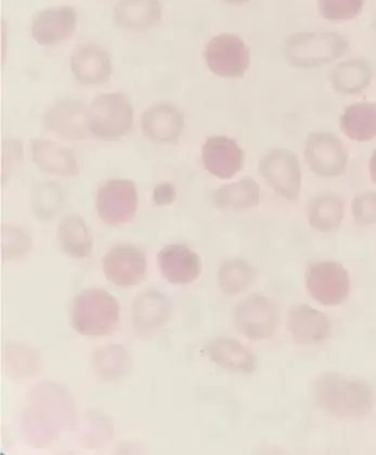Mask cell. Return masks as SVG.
<instances>
[{"label": "cell", "mask_w": 376, "mask_h": 455, "mask_svg": "<svg viewBox=\"0 0 376 455\" xmlns=\"http://www.w3.org/2000/svg\"><path fill=\"white\" fill-rule=\"evenodd\" d=\"M288 328L292 338L300 344H316L329 338L328 316L308 305L294 307L289 313Z\"/></svg>", "instance_id": "cell-18"}, {"label": "cell", "mask_w": 376, "mask_h": 455, "mask_svg": "<svg viewBox=\"0 0 376 455\" xmlns=\"http://www.w3.org/2000/svg\"><path fill=\"white\" fill-rule=\"evenodd\" d=\"M171 313L170 299L161 291L149 290L138 296L132 305V325L138 332H151L161 328L170 319Z\"/></svg>", "instance_id": "cell-19"}, {"label": "cell", "mask_w": 376, "mask_h": 455, "mask_svg": "<svg viewBox=\"0 0 376 455\" xmlns=\"http://www.w3.org/2000/svg\"><path fill=\"white\" fill-rule=\"evenodd\" d=\"M31 350L26 348H12L7 353V365L12 368V372H19L20 363H26L33 370L36 364V357H34Z\"/></svg>", "instance_id": "cell-35"}, {"label": "cell", "mask_w": 376, "mask_h": 455, "mask_svg": "<svg viewBox=\"0 0 376 455\" xmlns=\"http://www.w3.org/2000/svg\"><path fill=\"white\" fill-rule=\"evenodd\" d=\"M141 127L149 140L161 143L178 141L185 130L184 114L175 106L157 103L141 116Z\"/></svg>", "instance_id": "cell-15"}, {"label": "cell", "mask_w": 376, "mask_h": 455, "mask_svg": "<svg viewBox=\"0 0 376 455\" xmlns=\"http://www.w3.org/2000/svg\"><path fill=\"white\" fill-rule=\"evenodd\" d=\"M157 264L164 278L176 285H187L199 278L201 257L184 244L163 247L157 255Z\"/></svg>", "instance_id": "cell-14"}, {"label": "cell", "mask_w": 376, "mask_h": 455, "mask_svg": "<svg viewBox=\"0 0 376 455\" xmlns=\"http://www.w3.org/2000/svg\"><path fill=\"white\" fill-rule=\"evenodd\" d=\"M305 160L311 172L321 177L343 174L348 155L343 142L330 132H314L306 140Z\"/></svg>", "instance_id": "cell-10"}, {"label": "cell", "mask_w": 376, "mask_h": 455, "mask_svg": "<svg viewBox=\"0 0 376 455\" xmlns=\"http://www.w3.org/2000/svg\"><path fill=\"white\" fill-rule=\"evenodd\" d=\"M77 16L76 9L61 6L43 10L33 20L32 36L41 46H53L73 36Z\"/></svg>", "instance_id": "cell-13"}, {"label": "cell", "mask_w": 376, "mask_h": 455, "mask_svg": "<svg viewBox=\"0 0 376 455\" xmlns=\"http://www.w3.org/2000/svg\"><path fill=\"white\" fill-rule=\"evenodd\" d=\"M260 189L253 178L244 180L219 188L214 195V204L220 210L242 211L259 205Z\"/></svg>", "instance_id": "cell-24"}, {"label": "cell", "mask_w": 376, "mask_h": 455, "mask_svg": "<svg viewBox=\"0 0 376 455\" xmlns=\"http://www.w3.org/2000/svg\"><path fill=\"white\" fill-rule=\"evenodd\" d=\"M372 71L364 60H349L340 63L331 76L336 91L345 95L364 92L370 85Z\"/></svg>", "instance_id": "cell-28"}, {"label": "cell", "mask_w": 376, "mask_h": 455, "mask_svg": "<svg viewBox=\"0 0 376 455\" xmlns=\"http://www.w3.org/2000/svg\"><path fill=\"white\" fill-rule=\"evenodd\" d=\"M92 363L99 378L117 382L130 372L132 355L122 345H108L93 354Z\"/></svg>", "instance_id": "cell-27"}, {"label": "cell", "mask_w": 376, "mask_h": 455, "mask_svg": "<svg viewBox=\"0 0 376 455\" xmlns=\"http://www.w3.org/2000/svg\"><path fill=\"white\" fill-rule=\"evenodd\" d=\"M132 124L133 108L123 93H102L93 99L89 108V131L101 140H120L131 132Z\"/></svg>", "instance_id": "cell-4"}, {"label": "cell", "mask_w": 376, "mask_h": 455, "mask_svg": "<svg viewBox=\"0 0 376 455\" xmlns=\"http://www.w3.org/2000/svg\"><path fill=\"white\" fill-rule=\"evenodd\" d=\"M260 172L267 184L289 201L299 199L301 170L298 156L288 149L272 150L260 163Z\"/></svg>", "instance_id": "cell-9"}, {"label": "cell", "mask_w": 376, "mask_h": 455, "mask_svg": "<svg viewBox=\"0 0 376 455\" xmlns=\"http://www.w3.org/2000/svg\"><path fill=\"white\" fill-rule=\"evenodd\" d=\"M102 269L106 278L120 288L140 284L147 275V256L130 244L112 247L103 257Z\"/></svg>", "instance_id": "cell-11"}, {"label": "cell", "mask_w": 376, "mask_h": 455, "mask_svg": "<svg viewBox=\"0 0 376 455\" xmlns=\"http://www.w3.org/2000/svg\"><path fill=\"white\" fill-rule=\"evenodd\" d=\"M32 156L36 164L48 174L61 177L78 175L79 168L76 155L67 147L51 140H34Z\"/></svg>", "instance_id": "cell-20"}, {"label": "cell", "mask_w": 376, "mask_h": 455, "mask_svg": "<svg viewBox=\"0 0 376 455\" xmlns=\"http://www.w3.org/2000/svg\"><path fill=\"white\" fill-rule=\"evenodd\" d=\"M64 253L72 259H86L92 251V236L82 217L71 215L62 220L58 229Z\"/></svg>", "instance_id": "cell-25"}, {"label": "cell", "mask_w": 376, "mask_h": 455, "mask_svg": "<svg viewBox=\"0 0 376 455\" xmlns=\"http://www.w3.org/2000/svg\"><path fill=\"white\" fill-rule=\"evenodd\" d=\"M280 321V310L274 300L261 295H251L235 309L237 331L252 340L270 339Z\"/></svg>", "instance_id": "cell-7"}, {"label": "cell", "mask_w": 376, "mask_h": 455, "mask_svg": "<svg viewBox=\"0 0 376 455\" xmlns=\"http://www.w3.org/2000/svg\"><path fill=\"white\" fill-rule=\"evenodd\" d=\"M306 285L314 299L325 306L344 303L350 291L348 270L331 260L310 265L306 272Z\"/></svg>", "instance_id": "cell-8"}, {"label": "cell", "mask_w": 376, "mask_h": 455, "mask_svg": "<svg viewBox=\"0 0 376 455\" xmlns=\"http://www.w3.org/2000/svg\"><path fill=\"white\" fill-rule=\"evenodd\" d=\"M177 191L174 185L171 182H162L153 190V201L157 206H166L172 204L176 200Z\"/></svg>", "instance_id": "cell-36"}, {"label": "cell", "mask_w": 376, "mask_h": 455, "mask_svg": "<svg viewBox=\"0 0 376 455\" xmlns=\"http://www.w3.org/2000/svg\"><path fill=\"white\" fill-rule=\"evenodd\" d=\"M209 357L220 367L237 373H252L256 369L253 351L239 340L220 338L212 340L206 347Z\"/></svg>", "instance_id": "cell-22"}, {"label": "cell", "mask_w": 376, "mask_h": 455, "mask_svg": "<svg viewBox=\"0 0 376 455\" xmlns=\"http://www.w3.org/2000/svg\"><path fill=\"white\" fill-rule=\"evenodd\" d=\"M345 205L340 197L330 193L320 195L308 206V221L316 231L333 232L338 230L344 220Z\"/></svg>", "instance_id": "cell-26"}, {"label": "cell", "mask_w": 376, "mask_h": 455, "mask_svg": "<svg viewBox=\"0 0 376 455\" xmlns=\"http://www.w3.org/2000/svg\"><path fill=\"white\" fill-rule=\"evenodd\" d=\"M348 48V41L338 33H299L286 43V58L293 67L313 68L338 60Z\"/></svg>", "instance_id": "cell-3"}, {"label": "cell", "mask_w": 376, "mask_h": 455, "mask_svg": "<svg viewBox=\"0 0 376 455\" xmlns=\"http://www.w3.org/2000/svg\"><path fill=\"white\" fill-rule=\"evenodd\" d=\"M74 76L85 85H100L112 76L111 58L105 49L86 44L76 49L71 60Z\"/></svg>", "instance_id": "cell-17"}, {"label": "cell", "mask_w": 376, "mask_h": 455, "mask_svg": "<svg viewBox=\"0 0 376 455\" xmlns=\"http://www.w3.org/2000/svg\"><path fill=\"white\" fill-rule=\"evenodd\" d=\"M22 157V143L18 140H7L3 146V182Z\"/></svg>", "instance_id": "cell-34"}, {"label": "cell", "mask_w": 376, "mask_h": 455, "mask_svg": "<svg viewBox=\"0 0 376 455\" xmlns=\"http://www.w3.org/2000/svg\"><path fill=\"white\" fill-rule=\"evenodd\" d=\"M321 407L340 418H360L372 410L374 397L367 384L339 374H326L316 386Z\"/></svg>", "instance_id": "cell-1"}, {"label": "cell", "mask_w": 376, "mask_h": 455, "mask_svg": "<svg viewBox=\"0 0 376 455\" xmlns=\"http://www.w3.org/2000/svg\"><path fill=\"white\" fill-rule=\"evenodd\" d=\"M227 4H234V6H242L250 2V0H225Z\"/></svg>", "instance_id": "cell-38"}, {"label": "cell", "mask_w": 376, "mask_h": 455, "mask_svg": "<svg viewBox=\"0 0 376 455\" xmlns=\"http://www.w3.org/2000/svg\"><path fill=\"white\" fill-rule=\"evenodd\" d=\"M217 279L221 291L234 296L249 288L255 279V271L244 259L228 260L221 265Z\"/></svg>", "instance_id": "cell-29"}, {"label": "cell", "mask_w": 376, "mask_h": 455, "mask_svg": "<svg viewBox=\"0 0 376 455\" xmlns=\"http://www.w3.org/2000/svg\"><path fill=\"white\" fill-rule=\"evenodd\" d=\"M364 0H318L319 12L329 21H348L363 12Z\"/></svg>", "instance_id": "cell-32"}, {"label": "cell", "mask_w": 376, "mask_h": 455, "mask_svg": "<svg viewBox=\"0 0 376 455\" xmlns=\"http://www.w3.org/2000/svg\"><path fill=\"white\" fill-rule=\"evenodd\" d=\"M202 162L205 170L220 180H230L242 170L244 152L230 137L207 138L202 148Z\"/></svg>", "instance_id": "cell-12"}, {"label": "cell", "mask_w": 376, "mask_h": 455, "mask_svg": "<svg viewBox=\"0 0 376 455\" xmlns=\"http://www.w3.org/2000/svg\"><path fill=\"white\" fill-rule=\"evenodd\" d=\"M120 320V305L103 289H87L74 299L71 321L78 334L88 338L110 335Z\"/></svg>", "instance_id": "cell-2"}, {"label": "cell", "mask_w": 376, "mask_h": 455, "mask_svg": "<svg viewBox=\"0 0 376 455\" xmlns=\"http://www.w3.org/2000/svg\"><path fill=\"white\" fill-rule=\"evenodd\" d=\"M161 18L160 0H121L114 8L116 22L128 31H146L156 27Z\"/></svg>", "instance_id": "cell-21"}, {"label": "cell", "mask_w": 376, "mask_h": 455, "mask_svg": "<svg viewBox=\"0 0 376 455\" xmlns=\"http://www.w3.org/2000/svg\"><path fill=\"white\" fill-rule=\"evenodd\" d=\"M138 193L135 182L128 180H111L97 192L98 216L111 227L130 224L135 219Z\"/></svg>", "instance_id": "cell-6"}, {"label": "cell", "mask_w": 376, "mask_h": 455, "mask_svg": "<svg viewBox=\"0 0 376 455\" xmlns=\"http://www.w3.org/2000/svg\"><path fill=\"white\" fill-rule=\"evenodd\" d=\"M204 59L207 67L217 76L241 78L249 70L250 49L236 34H220L207 43Z\"/></svg>", "instance_id": "cell-5"}, {"label": "cell", "mask_w": 376, "mask_h": 455, "mask_svg": "<svg viewBox=\"0 0 376 455\" xmlns=\"http://www.w3.org/2000/svg\"><path fill=\"white\" fill-rule=\"evenodd\" d=\"M44 125L49 131L67 140H85L89 131L88 111L83 102L63 100L48 111Z\"/></svg>", "instance_id": "cell-16"}, {"label": "cell", "mask_w": 376, "mask_h": 455, "mask_svg": "<svg viewBox=\"0 0 376 455\" xmlns=\"http://www.w3.org/2000/svg\"><path fill=\"white\" fill-rule=\"evenodd\" d=\"M353 214L359 225L370 226L376 224V193L365 192L355 197Z\"/></svg>", "instance_id": "cell-33"}, {"label": "cell", "mask_w": 376, "mask_h": 455, "mask_svg": "<svg viewBox=\"0 0 376 455\" xmlns=\"http://www.w3.org/2000/svg\"><path fill=\"white\" fill-rule=\"evenodd\" d=\"M340 130L349 140L365 142L376 138V103L359 102L345 108Z\"/></svg>", "instance_id": "cell-23"}, {"label": "cell", "mask_w": 376, "mask_h": 455, "mask_svg": "<svg viewBox=\"0 0 376 455\" xmlns=\"http://www.w3.org/2000/svg\"><path fill=\"white\" fill-rule=\"evenodd\" d=\"M370 175L371 180H372L376 185V150L374 151L372 157H371L370 160Z\"/></svg>", "instance_id": "cell-37"}, {"label": "cell", "mask_w": 376, "mask_h": 455, "mask_svg": "<svg viewBox=\"0 0 376 455\" xmlns=\"http://www.w3.org/2000/svg\"><path fill=\"white\" fill-rule=\"evenodd\" d=\"M63 200L64 196L60 187L52 182H44L33 191L32 209L37 219L51 220L61 209Z\"/></svg>", "instance_id": "cell-30"}, {"label": "cell", "mask_w": 376, "mask_h": 455, "mask_svg": "<svg viewBox=\"0 0 376 455\" xmlns=\"http://www.w3.org/2000/svg\"><path fill=\"white\" fill-rule=\"evenodd\" d=\"M31 235L21 227L4 225L2 227V254L4 259H21L31 250Z\"/></svg>", "instance_id": "cell-31"}]
</instances>
